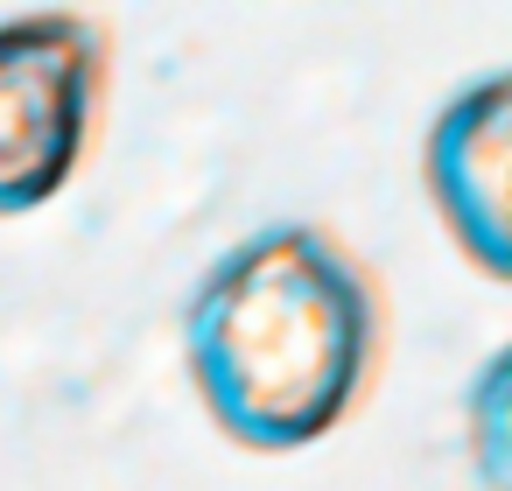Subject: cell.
<instances>
[{"instance_id":"3","label":"cell","mask_w":512,"mask_h":491,"mask_svg":"<svg viewBox=\"0 0 512 491\" xmlns=\"http://www.w3.org/2000/svg\"><path fill=\"white\" fill-rule=\"evenodd\" d=\"M505 162H512V78L484 71L463 85L421 148V183L449 225V239L477 260L484 281L512 274V225H505Z\"/></svg>"},{"instance_id":"2","label":"cell","mask_w":512,"mask_h":491,"mask_svg":"<svg viewBox=\"0 0 512 491\" xmlns=\"http://www.w3.org/2000/svg\"><path fill=\"white\" fill-rule=\"evenodd\" d=\"M106 92V36L85 15L0 22V218L43 211L85 162Z\"/></svg>"},{"instance_id":"1","label":"cell","mask_w":512,"mask_h":491,"mask_svg":"<svg viewBox=\"0 0 512 491\" xmlns=\"http://www.w3.org/2000/svg\"><path fill=\"white\" fill-rule=\"evenodd\" d=\"M204 414L260 456L323 442L379 365V295L323 225H260L218 253L183 309Z\"/></svg>"}]
</instances>
